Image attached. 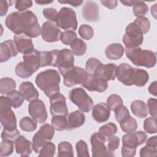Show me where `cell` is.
Here are the masks:
<instances>
[{
    "mask_svg": "<svg viewBox=\"0 0 157 157\" xmlns=\"http://www.w3.org/2000/svg\"><path fill=\"white\" fill-rule=\"evenodd\" d=\"M85 121V116L80 110L71 112L67 118L66 130H72L82 126Z\"/></svg>",
    "mask_w": 157,
    "mask_h": 157,
    "instance_id": "603a6c76",
    "label": "cell"
},
{
    "mask_svg": "<svg viewBox=\"0 0 157 157\" xmlns=\"http://www.w3.org/2000/svg\"><path fill=\"white\" fill-rule=\"evenodd\" d=\"M41 67L51 66L52 63V55L51 52L40 51Z\"/></svg>",
    "mask_w": 157,
    "mask_h": 157,
    "instance_id": "11a10c76",
    "label": "cell"
},
{
    "mask_svg": "<svg viewBox=\"0 0 157 157\" xmlns=\"http://www.w3.org/2000/svg\"><path fill=\"white\" fill-rule=\"evenodd\" d=\"M15 73L17 76L23 78H27L31 77L32 75L29 74L27 70L25 68L23 61L20 62L17 64V65L15 67Z\"/></svg>",
    "mask_w": 157,
    "mask_h": 157,
    "instance_id": "9f6ffc18",
    "label": "cell"
},
{
    "mask_svg": "<svg viewBox=\"0 0 157 157\" xmlns=\"http://www.w3.org/2000/svg\"><path fill=\"white\" fill-rule=\"evenodd\" d=\"M20 128L26 132H33L37 128V123L35 120L28 117H23L19 123Z\"/></svg>",
    "mask_w": 157,
    "mask_h": 157,
    "instance_id": "836d02e7",
    "label": "cell"
},
{
    "mask_svg": "<svg viewBox=\"0 0 157 157\" xmlns=\"http://www.w3.org/2000/svg\"><path fill=\"white\" fill-rule=\"evenodd\" d=\"M149 80L148 72L144 69L134 68L133 75V85L138 87H142L145 85Z\"/></svg>",
    "mask_w": 157,
    "mask_h": 157,
    "instance_id": "83f0119b",
    "label": "cell"
},
{
    "mask_svg": "<svg viewBox=\"0 0 157 157\" xmlns=\"http://www.w3.org/2000/svg\"><path fill=\"white\" fill-rule=\"evenodd\" d=\"M156 147H151L145 145L140 150V156L141 157H155L156 156Z\"/></svg>",
    "mask_w": 157,
    "mask_h": 157,
    "instance_id": "f5cc1de1",
    "label": "cell"
},
{
    "mask_svg": "<svg viewBox=\"0 0 157 157\" xmlns=\"http://www.w3.org/2000/svg\"><path fill=\"white\" fill-rule=\"evenodd\" d=\"M120 2L126 6H133L137 3V1H120Z\"/></svg>",
    "mask_w": 157,
    "mask_h": 157,
    "instance_id": "e7e4bbea",
    "label": "cell"
},
{
    "mask_svg": "<svg viewBox=\"0 0 157 157\" xmlns=\"http://www.w3.org/2000/svg\"><path fill=\"white\" fill-rule=\"evenodd\" d=\"M16 83L13 79L9 77H3L0 80V93L1 94H7L15 90Z\"/></svg>",
    "mask_w": 157,
    "mask_h": 157,
    "instance_id": "f546056e",
    "label": "cell"
},
{
    "mask_svg": "<svg viewBox=\"0 0 157 157\" xmlns=\"http://www.w3.org/2000/svg\"><path fill=\"white\" fill-rule=\"evenodd\" d=\"M156 88H157V82H156V81H154L153 82H152L150 84V85L148 87V90L150 94H153L155 96H156V95H157Z\"/></svg>",
    "mask_w": 157,
    "mask_h": 157,
    "instance_id": "6125c7cd",
    "label": "cell"
},
{
    "mask_svg": "<svg viewBox=\"0 0 157 157\" xmlns=\"http://www.w3.org/2000/svg\"><path fill=\"white\" fill-rule=\"evenodd\" d=\"M144 129L148 134H155L157 132L156 118H147L144 122Z\"/></svg>",
    "mask_w": 157,
    "mask_h": 157,
    "instance_id": "60d3db41",
    "label": "cell"
},
{
    "mask_svg": "<svg viewBox=\"0 0 157 157\" xmlns=\"http://www.w3.org/2000/svg\"><path fill=\"white\" fill-rule=\"evenodd\" d=\"M117 66L113 63H109L106 64H101L96 72L94 75L99 77L105 81L113 80L116 77Z\"/></svg>",
    "mask_w": 157,
    "mask_h": 157,
    "instance_id": "7402d4cb",
    "label": "cell"
},
{
    "mask_svg": "<svg viewBox=\"0 0 157 157\" xmlns=\"http://www.w3.org/2000/svg\"><path fill=\"white\" fill-rule=\"evenodd\" d=\"M15 144L16 153L21 156H28L33 151V143L23 136H20L15 141Z\"/></svg>",
    "mask_w": 157,
    "mask_h": 157,
    "instance_id": "cb8c5ba5",
    "label": "cell"
},
{
    "mask_svg": "<svg viewBox=\"0 0 157 157\" xmlns=\"http://www.w3.org/2000/svg\"><path fill=\"white\" fill-rule=\"evenodd\" d=\"M107 104L110 110L114 111L117 107L123 105V100L119 95L113 94L109 96L107 99Z\"/></svg>",
    "mask_w": 157,
    "mask_h": 157,
    "instance_id": "f6af8a7d",
    "label": "cell"
},
{
    "mask_svg": "<svg viewBox=\"0 0 157 157\" xmlns=\"http://www.w3.org/2000/svg\"><path fill=\"white\" fill-rule=\"evenodd\" d=\"M56 151V147L54 144L51 142H48L44 144L39 153V156L40 157H52L54 156Z\"/></svg>",
    "mask_w": 157,
    "mask_h": 157,
    "instance_id": "b9f144b4",
    "label": "cell"
},
{
    "mask_svg": "<svg viewBox=\"0 0 157 157\" xmlns=\"http://www.w3.org/2000/svg\"><path fill=\"white\" fill-rule=\"evenodd\" d=\"M37 132L47 141L50 142L52 140L55 135V129L52 125L45 123L40 127Z\"/></svg>",
    "mask_w": 157,
    "mask_h": 157,
    "instance_id": "d590c367",
    "label": "cell"
},
{
    "mask_svg": "<svg viewBox=\"0 0 157 157\" xmlns=\"http://www.w3.org/2000/svg\"><path fill=\"white\" fill-rule=\"evenodd\" d=\"M12 102V107L14 109H17L20 107L23 103L25 98L23 95L20 93V91L13 90L7 94Z\"/></svg>",
    "mask_w": 157,
    "mask_h": 157,
    "instance_id": "8d00e7d4",
    "label": "cell"
},
{
    "mask_svg": "<svg viewBox=\"0 0 157 157\" xmlns=\"http://www.w3.org/2000/svg\"><path fill=\"white\" fill-rule=\"evenodd\" d=\"M132 12L134 16L144 17L148 12V7L145 2L142 1H137V3L133 6Z\"/></svg>",
    "mask_w": 157,
    "mask_h": 157,
    "instance_id": "f35d334b",
    "label": "cell"
},
{
    "mask_svg": "<svg viewBox=\"0 0 157 157\" xmlns=\"http://www.w3.org/2000/svg\"><path fill=\"white\" fill-rule=\"evenodd\" d=\"M19 91L25 100L31 102L38 99L39 93L33 84L30 82H23L19 86Z\"/></svg>",
    "mask_w": 157,
    "mask_h": 157,
    "instance_id": "d4e9b609",
    "label": "cell"
},
{
    "mask_svg": "<svg viewBox=\"0 0 157 157\" xmlns=\"http://www.w3.org/2000/svg\"><path fill=\"white\" fill-rule=\"evenodd\" d=\"M20 136V132L17 129L14 130L4 129L1 134V139L2 140H10L15 142Z\"/></svg>",
    "mask_w": 157,
    "mask_h": 157,
    "instance_id": "681fc988",
    "label": "cell"
},
{
    "mask_svg": "<svg viewBox=\"0 0 157 157\" xmlns=\"http://www.w3.org/2000/svg\"><path fill=\"white\" fill-rule=\"evenodd\" d=\"M117 132V127L115 124L109 122L103 126H101L99 129L98 132L102 135L106 140L114 136Z\"/></svg>",
    "mask_w": 157,
    "mask_h": 157,
    "instance_id": "1f68e13d",
    "label": "cell"
},
{
    "mask_svg": "<svg viewBox=\"0 0 157 157\" xmlns=\"http://www.w3.org/2000/svg\"><path fill=\"white\" fill-rule=\"evenodd\" d=\"M9 6V5L8 4V2L7 1H0V15L1 17L4 16L7 13L8 11Z\"/></svg>",
    "mask_w": 157,
    "mask_h": 157,
    "instance_id": "680465c9",
    "label": "cell"
},
{
    "mask_svg": "<svg viewBox=\"0 0 157 157\" xmlns=\"http://www.w3.org/2000/svg\"><path fill=\"white\" fill-rule=\"evenodd\" d=\"M18 53V51L14 40L4 41L0 45V62L3 63L8 61L12 57L17 56Z\"/></svg>",
    "mask_w": 157,
    "mask_h": 157,
    "instance_id": "ac0fdd59",
    "label": "cell"
},
{
    "mask_svg": "<svg viewBox=\"0 0 157 157\" xmlns=\"http://www.w3.org/2000/svg\"><path fill=\"white\" fill-rule=\"evenodd\" d=\"M134 22L139 28L141 29L143 34H146L148 32L150 28V21L148 18L145 17H137L134 21Z\"/></svg>",
    "mask_w": 157,
    "mask_h": 157,
    "instance_id": "ee69618b",
    "label": "cell"
},
{
    "mask_svg": "<svg viewBox=\"0 0 157 157\" xmlns=\"http://www.w3.org/2000/svg\"><path fill=\"white\" fill-rule=\"evenodd\" d=\"M92 109V117L95 121L102 123L109 120L110 110L107 104L99 103L93 106Z\"/></svg>",
    "mask_w": 157,
    "mask_h": 157,
    "instance_id": "44dd1931",
    "label": "cell"
},
{
    "mask_svg": "<svg viewBox=\"0 0 157 157\" xmlns=\"http://www.w3.org/2000/svg\"><path fill=\"white\" fill-rule=\"evenodd\" d=\"M42 13L44 17L48 20V21L56 23L58 17V12L54 8L50 7V8H45L43 10Z\"/></svg>",
    "mask_w": 157,
    "mask_h": 157,
    "instance_id": "816d5d0a",
    "label": "cell"
},
{
    "mask_svg": "<svg viewBox=\"0 0 157 157\" xmlns=\"http://www.w3.org/2000/svg\"><path fill=\"white\" fill-rule=\"evenodd\" d=\"M101 3L108 8L109 9H115L117 5L118 2L115 0H112V1H101Z\"/></svg>",
    "mask_w": 157,
    "mask_h": 157,
    "instance_id": "91938a15",
    "label": "cell"
},
{
    "mask_svg": "<svg viewBox=\"0 0 157 157\" xmlns=\"http://www.w3.org/2000/svg\"><path fill=\"white\" fill-rule=\"evenodd\" d=\"M82 14L88 21H98L99 20V9L98 4L94 1H86L82 7Z\"/></svg>",
    "mask_w": 157,
    "mask_h": 157,
    "instance_id": "d6986e66",
    "label": "cell"
},
{
    "mask_svg": "<svg viewBox=\"0 0 157 157\" xmlns=\"http://www.w3.org/2000/svg\"><path fill=\"white\" fill-rule=\"evenodd\" d=\"M147 107L150 115L154 118H156L157 101L155 98H149L147 101Z\"/></svg>",
    "mask_w": 157,
    "mask_h": 157,
    "instance_id": "6f0895ef",
    "label": "cell"
},
{
    "mask_svg": "<svg viewBox=\"0 0 157 157\" xmlns=\"http://www.w3.org/2000/svg\"><path fill=\"white\" fill-rule=\"evenodd\" d=\"M12 106V102L9 97H0V121L4 129L7 130L17 129V119L11 109Z\"/></svg>",
    "mask_w": 157,
    "mask_h": 157,
    "instance_id": "8992f818",
    "label": "cell"
},
{
    "mask_svg": "<svg viewBox=\"0 0 157 157\" xmlns=\"http://www.w3.org/2000/svg\"><path fill=\"white\" fill-rule=\"evenodd\" d=\"M71 51L77 56H82L85 54L87 49V45L83 40L77 38L70 45Z\"/></svg>",
    "mask_w": 157,
    "mask_h": 157,
    "instance_id": "4dcf8cb0",
    "label": "cell"
},
{
    "mask_svg": "<svg viewBox=\"0 0 157 157\" xmlns=\"http://www.w3.org/2000/svg\"><path fill=\"white\" fill-rule=\"evenodd\" d=\"M14 142L10 140H2L1 142V151L0 156H8L10 155L13 151Z\"/></svg>",
    "mask_w": 157,
    "mask_h": 157,
    "instance_id": "ab89813d",
    "label": "cell"
},
{
    "mask_svg": "<svg viewBox=\"0 0 157 157\" xmlns=\"http://www.w3.org/2000/svg\"><path fill=\"white\" fill-rule=\"evenodd\" d=\"M58 2L61 3V4H69L74 7H78L82 5L83 3V1H73V0H66V1H61L58 0Z\"/></svg>",
    "mask_w": 157,
    "mask_h": 157,
    "instance_id": "94428289",
    "label": "cell"
},
{
    "mask_svg": "<svg viewBox=\"0 0 157 157\" xmlns=\"http://www.w3.org/2000/svg\"><path fill=\"white\" fill-rule=\"evenodd\" d=\"M28 112L31 118L39 123H44L47 118V111L44 102L39 99H35L28 105Z\"/></svg>",
    "mask_w": 157,
    "mask_h": 157,
    "instance_id": "7c38bea8",
    "label": "cell"
},
{
    "mask_svg": "<svg viewBox=\"0 0 157 157\" xmlns=\"http://www.w3.org/2000/svg\"><path fill=\"white\" fill-rule=\"evenodd\" d=\"M50 110L52 116H65L68 114L66 98L61 93H57L50 98Z\"/></svg>",
    "mask_w": 157,
    "mask_h": 157,
    "instance_id": "5bb4252c",
    "label": "cell"
},
{
    "mask_svg": "<svg viewBox=\"0 0 157 157\" xmlns=\"http://www.w3.org/2000/svg\"><path fill=\"white\" fill-rule=\"evenodd\" d=\"M121 130L126 133L133 132L137 128V123L136 120L131 115L124 118L120 122Z\"/></svg>",
    "mask_w": 157,
    "mask_h": 157,
    "instance_id": "f1b7e54d",
    "label": "cell"
},
{
    "mask_svg": "<svg viewBox=\"0 0 157 157\" xmlns=\"http://www.w3.org/2000/svg\"><path fill=\"white\" fill-rule=\"evenodd\" d=\"M23 59L25 68L31 75L41 67L40 51L34 49L32 52L23 55Z\"/></svg>",
    "mask_w": 157,
    "mask_h": 157,
    "instance_id": "9a60e30c",
    "label": "cell"
},
{
    "mask_svg": "<svg viewBox=\"0 0 157 157\" xmlns=\"http://www.w3.org/2000/svg\"><path fill=\"white\" fill-rule=\"evenodd\" d=\"M6 26L15 35L25 34L33 25L38 23L36 15L30 10L14 12L6 18Z\"/></svg>",
    "mask_w": 157,
    "mask_h": 157,
    "instance_id": "6da1fadb",
    "label": "cell"
},
{
    "mask_svg": "<svg viewBox=\"0 0 157 157\" xmlns=\"http://www.w3.org/2000/svg\"><path fill=\"white\" fill-rule=\"evenodd\" d=\"M56 25L66 31H75L77 28V21L75 12L70 7H62L58 13Z\"/></svg>",
    "mask_w": 157,
    "mask_h": 157,
    "instance_id": "ba28073f",
    "label": "cell"
},
{
    "mask_svg": "<svg viewBox=\"0 0 157 157\" xmlns=\"http://www.w3.org/2000/svg\"><path fill=\"white\" fill-rule=\"evenodd\" d=\"M131 110L132 113L140 118H145L148 113L146 103L141 100H135L131 104Z\"/></svg>",
    "mask_w": 157,
    "mask_h": 157,
    "instance_id": "4316f807",
    "label": "cell"
},
{
    "mask_svg": "<svg viewBox=\"0 0 157 157\" xmlns=\"http://www.w3.org/2000/svg\"><path fill=\"white\" fill-rule=\"evenodd\" d=\"M61 77L59 72L55 69H47L40 72L36 77L37 86L49 98L59 93Z\"/></svg>",
    "mask_w": 157,
    "mask_h": 157,
    "instance_id": "7a4b0ae2",
    "label": "cell"
},
{
    "mask_svg": "<svg viewBox=\"0 0 157 157\" xmlns=\"http://www.w3.org/2000/svg\"><path fill=\"white\" fill-rule=\"evenodd\" d=\"M70 100L76 105L82 112H90L94 106L92 99L82 88H75L72 89L69 93Z\"/></svg>",
    "mask_w": 157,
    "mask_h": 157,
    "instance_id": "52a82bcc",
    "label": "cell"
},
{
    "mask_svg": "<svg viewBox=\"0 0 157 157\" xmlns=\"http://www.w3.org/2000/svg\"><path fill=\"white\" fill-rule=\"evenodd\" d=\"M51 123L52 127L56 131H61L66 129L67 118L65 116H53Z\"/></svg>",
    "mask_w": 157,
    "mask_h": 157,
    "instance_id": "e575fe53",
    "label": "cell"
},
{
    "mask_svg": "<svg viewBox=\"0 0 157 157\" xmlns=\"http://www.w3.org/2000/svg\"><path fill=\"white\" fill-rule=\"evenodd\" d=\"M63 32L56 23L47 21L43 23L41 28V36L43 40L47 42L59 40Z\"/></svg>",
    "mask_w": 157,
    "mask_h": 157,
    "instance_id": "4fadbf2b",
    "label": "cell"
},
{
    "mask_svg": "<svg viewBox=\"0 0 157 157\" xmlns=\"http://www.w3.org/2000/svg\"><path fill=\"white\" fill-rule=\"evenodd\" d=\"M124 49L123 46L119 43H113L108 45L105 50L106 57L111 60L120 59L124 54Z\"/></svg>",
    "mask_w": 157,
    "mask_h": 157,
    "instance_id": "484cf974",
    "label": "cell"
},
{
    "mask_svg": "<svg viewBox=\"0 0 157 157\" xmlns=\"http://www.w3.org/2000/svg\"><path fill=\"white\" fill-rule=\"evenodd\" d=\"M147 139L146 133L142 131L129 132L122 137L121 155L123 157H132L136 155L137 146L144 144Z\"/></svg>",
    "mask_w": 157,
    "mask_h": 157,
    "instance_id": "277c9868",
    "label": "cell"
},
{
    "mask_svg": "<svg viewBox=\"0 0 157 157\" xmlns=\"http://www.w3.org/2000/svg\"><path fill=\"white\" fill-rule=\"evenodd\" d=\"M35 2L39 5H44V4H47L52 3L53 2V1H36Z\"/></svg>",
    "mask_w": 157,
    "mask_h": 157,
    "instance_id": "03108f58",
    "label": "cell"
},
{
    "mask_svg": "<svg viewBox=\"0 0 157 157\" xmlns=\"http://www.w3.org/2000/svg\"><path fill=\"white\" fill-rule=\"evenodd\" d=\"M77 38V34L75 33L74 31H66L63 32L61 37V41L63 44L66 45H71V44Z\"/></svg>",
    "mask_w": 157,
    "mask_h": 157,
    "instance_id": "7dc6e473",
    "label": "cell"
},
{
    "mask_svg": "<svg viewBox=\"0 0 157 157\" xmlns=\"http://www.w3.org/2000/svg\"><path fill=\"white\" fill-rule=\"evenodd\" d=\"M78 34L85 40L91 39L94 36V31L91 26L88 25H82L78 28Z\"/></svg>",
    "mask_w": 157,
    "mask_h": 157,
    "instance_id": "7bdbcfd3",
    "label": "cell"
},
{
    "mask_svg": "<svg viewBox=\"0 0 157 157\" xmlns=\"http://www.w3.org/2000/svg\"><path fill=\"white\" fill-rule=\"evenodd\" d=\"M102 64L101 62L96 58H89L85 64V71L89 75H94L98 67Z\"/></svg>",
    "mask_w": 157,
    "mask_h": 157,
    "instance_id": "74e56055",
    "label": "cell"
},
{
    "mask_svg": "<svg viewBox=\"0 0 157 157\" xmlns=\"http://www.w3.org/2000/svg\"><path fill=\"white\" fill-rule=\"evenodd\" d=\"M59 157H73L74 151L72 144L67 141L61 142L58 145Z\"/></svg>",
    "mask_w": 157,
    "mask_h": 157,
    "instance_id": "d6a6232c",
    "label": "cell"
},
{
    "mask_svg": "<svg viewBox=\"0 0 157 157\" xmlns=\"http://www.w3.org/2000/svg\"><path fill=\"white\" fill-rule=\"evenodd\" d=\"M146 145L151 147H156L157 146V136H155L150 137L146 142Z\"/></svg>",
    "mask_w": 157,
    "mask_h": 157,
    "instance_id": "be15d7a7",
    "label": "cell"
},
{
    "mask_svg": "<svg viewBox=\"0 0 157 157\" xmlns=\"http://www.w3.org/2000/svg\"><path fill=\"white\" fill-rule=\"evenodd\" d=\"M142 31L134 23H130L125 29L123 42L126 48H135L140 46L144 40Z\"/></svg>",
    "mask_w": 157,
    "mask_h": 157,
    "instance_id": "9c48e42d",
    "label": "cell"
},
{
    "mask_svg": "<svg viewBox=\"0 0 157 157\" xmlns=\"http://www.w3.org/2000/svg\"><path fill=\"white\" fill-rule=\"evenodd\" d=\"M125 53L126 57L136 66L151 68L156 64V54L151 50L142 49L137 47L126 48Z\"/></svg>",
    "mask_w": 157,
    "mask_h": 157,
    "instance_id": "3957f363",
    "label": "cell"
},
{
    "mask_svg": "<svg viewBox=\"0 0 157 157\" xmlns=\"http://www.w3.org/2000/svg\"><path fill=\"white\" fill-rule=\"evenodd\" d=\"M90 91L104 92L108 88L107 81L93 75H87L84 82L81 84Z\"/></svg>",
    "mask_w": 157,
    "mask_h": 157,
    "instance_id": "e0dca14e",
    "label": "cell"
},
{
    "mask_svg": "<svg viewBox=\"0 0 157 157\" xmlns=\"http://www.w3.org/2000/svg\"><path fill=\"white\" fill-rule=\"evenodd\" d=\"M50 52L52 55L51 66L58 67L61 74L74 66V56L71 50L68 48H63L59 50H53Z\"/></svg>",
    "mask_w": 157,
    "mask_h": 157,
    "instance_id": "5b68a950",
    "label": "cell"
},
{
    "mask_svg": "<svg viewBox=\"0 0 157 157\" xmlns=\"http://www.w3.org/2000/svg\"><path fill=\"white\" fill-rule=\"evenodd\" d=\"M107 140L99 132L93 133L90 137V142L92 147V156H114L113 152H109L106 148L105 142Z\"/></svg>",
    "mask_w": 157,
    "mask_h": 157,
    "instance_id": "8fae6325",
    "label": "cell"
},
{
    "mask_svg": "<svg viewBox=\"0 0 157 157\" xmlns=\"http://www.w3.org/2000/svg\"><path fill=\"white\" fill-rule=\"evenodd\" d=\"M115 119L119 123L124 118L130 115L128 109L123 105H121L117 107L115 110Z\"/></svg>",
    "mask_w": 157,
    "mask_h": 157,
    "instance_id": "c3c4849f",
    "label": "cell"
},
{
    "mask_svg": "<svg viewBox=\"0 0 157 157\" xmlns=\"http://www.w3.org/2000/svg\"><path fill=\"white\" fill-rule=\"evenodd\" d=\"M134 67L128 63H121L117 67L116 77L121 83L126 86L133 85Z\"/></svg>",
    "mask_w": 157,
    "mask_h": 157,
    "instance_id": "2e32d148",
    "label": "cell"
},
{
    "mask_svg": "<svg viewBox=\"0 0 157 157\" xmlns=\"http://www.w3.org/2000/svg\"><path fill=\"white\" fill-rule=\"evenodd\" d=\"M61 75L63 76L64 85L67 87H72L77 84H82L88 74L82 67L74 66Z\"/></svg>",
    "mask_w": 157,
    "mask_h": 157,
    "instance_id": "30bf717a",
    "label": "cell"
},
{
    "mask_svg": "<svg viewBox=\"0 0 157 157\" xmlns=\"http://www.w3.org/2000/svg\"><path fill=\"white\" fill-rule=\"evenodd\" d=\"M77 156L78 157H89L90 154L86 143L83 140H78L75 144Z\"/></svg>",
    "mask_w": 157,
    "mask_h": 157,
    "instance_id": "bcb514c9",
    "label": "cell"
},
{
    "mask_svg": "<svg viewBox=\"0 0 157 157\" xmlns=\"http://www.w3.org/2000/svg\"><path fill=\"white\" fill-rule=\"evenodd\" d=\"M14 42L16 44L18 52L24 55L32 52L34 50V45L31 37L25 34L14 35Z\"/></svg>",
    "mask_w": 157,
    "mask_h": 157,
    "instance_id": "ffe728a7",
    "label": "cell"
},
{
    "mask_svg": "<svg viewBox=\"0 0 157 157\" xmlns=\"http://www.w3.org/2000/svg\"><path fill=\"white\" fill-rule=\"evenodd\" d=\"M33 5V1L31 0H17L15 1V7L19 12L26 11Z\"/></svg>",
    "mask_w": 157,
    "mask_h": 157,
    "instance_id": "db71d44e",
    "label": "cell"
},
{
    "mask_svg": "<svg viewBox=\"0 0 157 157\" xmlns=\"http://www.w3.org/2000/svg\"><path fill=\"white\" fill-rule=\"evenodd\" d=\"M120 145V138L117 136H113L107 140L105 142L106 148L109 152H113L117 150Z\"/></svg>",
    "mask_w": 157,
    "mask_h": 157,
    "instance_id": "f907efd6",
    "label": "cell"
},
{
    "mask_svg": "<svg viewBox=\"0 0 157 157\" xmlns=\"http://www.w3.org/2000/svg\"><path fill=\"white\" fill-rule=\"evenodd\" d=\"M156 5L157 4H154L153 6H152L151 7V13L153 15V16L155 18H156Z\"/></svg>",
    "mask_w": 157,
    "mask_h": 157,
    "instance_id": "003e7915",
    "label": "cell"
}]
</instances>
